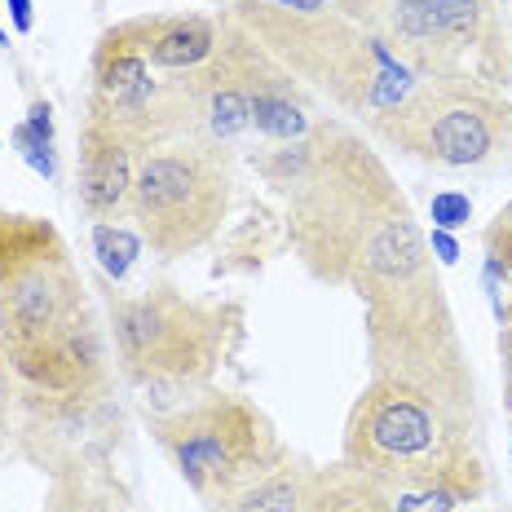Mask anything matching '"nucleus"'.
Masks as SVG:
<instances>
[{
    "label": "nucleus",
    "mask_w": 512,
    "mask_h": 512,
    "mask_svg": "<svg viewBox=\"0 0 512 512\" xmlns=\"http://www.w3.org/2000/svg\"><path fill=\"white\" fill-rule=\"evenodd\" d=\"M429 252L437 256V265H455V256H460V248H455V239L446 230H433L429 234Z\"/></svg>",
    "instance_id": "21"
},
{
    "label": "nucleus",
    "mask_w": 512,
    "mask_h": 512,
    "mask_svg": "<svg viewBox=\"0 0 512 512\" xmlns=\"http://www.w3.org/2000/svg\"><path fill=\"white\" fill-rule=\"evenodd\" d=\"M314 482H318V464L287 451L270 473H261L252 486H243L221 512H305Z\"/></svg>",
    "instance_id": "14"
},
{
    "label": "nucleus",
    "mask_w": 512,
    "mask_h": 512,
    "mask_svg": "<svg viewBox=\"0 0 512 512\" xmlns=\"http://www.w3.org/2000/svg\"><path fill=\"white\" fill-rule=\"evenodd\" d=\"M9 437H14L18 455L45 477L80 473V468H111L128 442V411L115 398V389H98V393L18 389Z\"/></svg>",
    "instance_id": "11"
},
{
    "label": "nucleus",
    "mask_w": 512,
    "mask_h": 512,
    "mask_svg": "<svg viewBox=\"0 0 512 512\" xmlns=\"http://www.w3.org/2000/svg\"><path fill=\"white\" fill-rule=\"evenodd\" d=\"M0 340L18 389H115L106 318L84 287L71 243L36 212L0 208Z\"/></svg>",
    "instance_id": "2"
},
{
    "label": "nucleus",
    "mask_w": 512,
    "mask_h": 512,
    "mask_svg": "<svg viewBox=\"0 0 512 512\" xmlns=\"http://www.w3.org/2000/svg\"><path fill=\"white\" fill-rule=\"evenodd\" d=\"M367 137L437 173H499L512 164V98L473 80H420L362 124Z\"/></svg>",
    "instance_id": "7"
},
{
    "label": "nucleus",
    "mask_w": 512,
    "mask_h": 512,
    "mask_svg": "<svg viewBox=\"0 0 512 512\" xmlns=\"http://www.w3.org/2000/svg\"><path fill=\"white\" fill-rule=\"evenodd\" d=\"M376 45L420 80L512 84L504 0H336Z\"/></svg>",
    "instance_id": "6"
},
{
    "label": "nucleus",
    "mask_w": 512,
    "mask_h": 512,
    "mask_svg": "<svg viewBox=\"0 0 512 512\" xmlns=\"http://www.w3.org/2000/svg\"><path fill=\"white\" fill-rule=\"evenodd\" d=\"M230 208L234 151L177 137L137 159L128 221L159 261H181V256L208 248L230 221Z\"/></svg>",
    "instance_id": "9"
},
{
    "label": "nucleus",
    "mask_w": 512,
    "mask_h": 512,
    "mask_svg": "<svg viewBox=\"0 0 512 512\" xmlns=\"http://www.w3.org/2000/svg\"><path fill=\"white\" fill-rule=\"evenodd\" d=\"M362 336H367L371 380L407 384L424 398L442 402L446 411L464 415L468 424H482L473 354L464 345L437 261L362 296Z\"/></svg>",
    "instance_id": "5"
},
{
    "label": "nucleus",
    "mask_w": 512,
    "mask_h": 512,
    "mask_svg": "<svg viewBox=\"0 0 512 512\" xmlns=\"http://www.w3.org/2000/svg\"><path fill=\"white\" fill-rule=\"evenodd\" d=\"M133 142L115 128L106 115L84 106L80 137H76V204L84 217L98 221H124L133 204V173H137Z\"/></svg>",
    "instance_id": "12"
},
{
    "label": "nucleus",
    "mask_w": 512,
    "mask_h": 512,
    "mask_svg": "<svg viewBox=\"0 0 512 512\" xmlns=\"http://www.w3.org/2000/svg\"><path fill=\"white\" fill-rule=\"evenodd\" d=\"M486 424L393 380H367L340 433V460L398 495L407 512H451L490 490Z\"/></svg>",
    "instance_id": "3"
},
{
    "label": "nucleus",
    "mask_w": 512,
    "mask_h": 512,
    "mask_svg": "<svg viewBox=\"0 0 512 512\" xmlns=\"http://www.w3.org/2000/svg\"><path fill=\"white\" fill-rule=\"evenodd\" d=\"M486 512H495V508H486Z\"/></svg>",
    "instance_id": "25"
},
{
    "label": "nucleus",
    "mask_w": 512,
    "mask_h": 512,
    "mask_svg": "<svg viewBox=\"0 0 512 512\" xmlns=\"http://www.w3.org/2000/svg\"><path fill=\"white\" fill-rule=\"evenodd\" d=\"M499 371H504V407L512 411V318L499 327Z\"/></svg>",
    "instance_id": "20"
},
{
    "label": "nucleus",
    "mask_w": 512,
    "mask_h": 512,
    "mask_svg": "<svg viewBox=\"0 0 512 512\" xmlns=\"http://www.w3.org/2000/svg\"><path fill=\"white\" fill-rule=\"evenodd\" d=\"M468 217H473V199L468 195H460V190H442V195H433L437 230H460V226H468Z\"/></svg>",
    "instance_id": "18"
},
{
    "label": "nucleus",
    "mask_w": 512,
    "mask_h": 512,
    "mask_svg": "<svg viewBox=\"0 0 512 512\" xmlns=\"http://www.w3.org/2000/svg\"><path fill=\"white\" fill-rule=\"evenodd\" d=\"M128 486L120 468H80V473L49 477V499L40 512H128Z\"/></svg>",
    "instance_id": "16"
},
{
    "label": "nucleus",
    "mask_w": 512,
    "mask_h": 512,
    "mask_svg": "<svg viewBox=\"0 0 512 512\" xmlns=\"http://www.w3.org/2000/svg\"><path fill=\"white\" fill-rule=\"evenodd\" d=\"M14 5V23L18 31H31V0H9Z\"/></svg>",
    "instance_id": "22"
},
{
    "label": "nucleus",
    "mask_w": 512,
    "mask_h": 512,
    "mask_svg": "<svg viewBox=\"0 0 512 512\" xmlns=\"http://www.w3.org/2000/svg\"><path fill=\"white\" fill-rule=\"evenodd\" d=\"M243 336H248V309L243 301H199L181 296L177 314L159 332L155 349L124 371V384L133 389L146 424L168 420L181 407L199 402L217 389V376L239 358Z\"/></svg>",
    "instance_id": "10"
},
{
    "label": "nucleus",
    "mask_w": 512,
    "mask_h": 512,
    "mask_svg": "<svg viewBox=\"0 0 512 512\" xmlns=\"http://www.w3.org/2000/svg\"><path fill=\"white\" fill-rule=\"evenodd\" d=\"M14 402H18V376H14V362H9L5 340H0V446L9 442V424H14Z\"/></svg>",
    "instance_id": "19"
},
{
    "label": "nucleus",
    "mask_w": 512,
    "mask_h": 512,
    "mask_svg": "<svg viewBox=\"0 0 512 512\" xmlns=\"http://www.w3.org/2000/svg\"><path fill=\"white\" fill-rule=\"evenodd\" d=\"M270 5H287V9H327L336 0H270Z\"/></svg>",
    "instance_id": "23"
},
{
    "label": "nucleus",
    "mask_w": 512,
    "mask_h": 512,
    "mask_svg": "<svg viewBox=\"0 0 512 512\" xmlns=\"http://www.w3.org/2000/svg\"><path fill=\"white\" fill-rule=\"evenodd\" d=\"M0 45H5V31H0Z\"/></svg>",
    "instance_id": "24"
},
{
    "label": "nucleus",
    "mask_w": 512,
    "mask_h": 512,
    "mask_svg": "<svg viewBox=\"0 0 512 512\" xmlns=\"http://www.w3.org/2000/svg\"><path fill=\"white\" fill-rule=\"evenodd\" d=\"M120 27L155 76H177V71H195L199 62L212 58L221 18L217 14H137V18H124Z\"/></svg>",
    "instance_id": "13"
},
{
    "label": "nucleus",
    "mask_w": 512,
    "mask_h": 512,
    "mask_svg": "<svg viewBox=\"0 0 512 512\" xmlns=\"http://www.w3.org/2000/svg\"><path fill=\"white\" fill-rule=\"evenodd\" d=\"M226 14L270 53L301 89L318 93L340 115L358 124L376 120L393 102H402L420 84L384 45L362 31L336 5L327 9H287L270 0H230Z\"/></svg>",
    "instance_id": "4"
},
{
    "label": "nucleus",
    "mask_w": 512,
    "mask_h": 512,
    "mask_svg": "<svg viewBox=\"0 0 512 512\" xmlns=\"http://www.w3.org/2000/svg\"><path fill=\"white\" fill-rule=\"evenodd\" d=\"M283 230L301 270L358 301L433 261L393 168L354 124L323 115L305 137V164L287 181Z\"/></svg>",
    "instance_id": "1"
},
{
    "label": "nucleus",
    "mask_w": 512,
    "mask_h": 512,
    "mask_svg": "<svg viewBox=\"0 0 512 512\" xmlns=\"http://www.w3.org/2000/svg\"><path fill=\"white\" fill-rule=\"evenodd\" d=\"M151 437L208 512H221L243 486H252L292 451L270 415L230 389H212L168 420H155Z\"/></svg>",
    "instance_id": "8"
},
{
    "label": "nucleus",
    "mask_w": 512,
    "mask_h": 512,
    "mask_svg": "<svg viewBox=\"0 0 512 512\" xmlns=\"http://www.w3.org/2000/svg\"><path fill=\"white\" fill-rule=\"evenodd\" d=\"M305 512H407V508L398 504L393 490H384L367 473H358V468L340 460L332 468H318V482Z\"/></svg>",
    "instance_id": "15"
},
{
    "label": "nucleus",
    "mask_w": 512,
    "mask_h": 512,
    "mask_svg": "<svg viewBox=\"0 0 512 512\" xmlns=\"http://www.w3.org/2000/svg\"><path fill=\"white\" fill-rule=\"evenodd\" d=\"M482 243H486V265H490V274H504V279H512V199L495 212V217L486 221ZM504 318H512V301H508V309H504Z\"/></svg>",
    "instance_id": "17"
}]
</instances>
